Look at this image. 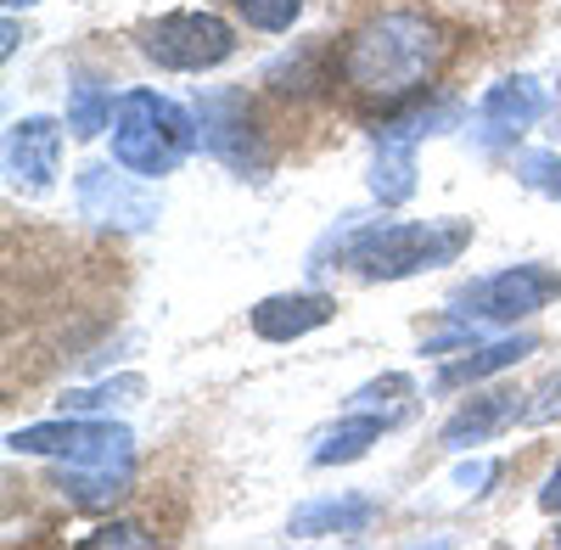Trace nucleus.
Wrapping results in <instances>:
<instances>
[{"label":"nucleus","instance_id":"obj_1","mask_svg":"<svg viewBox=\"0 0 561 550\" xmlns=\"http://www.w3.org/2000/svg\"><path fill=\"white\" fill-rule=\"evenodd\" d=\"M444 57H449V39L427 12H377L343 39L337 73L354 102L393 113L415 96H427Z\"/></svg>","mask_w":561,"mask_h":550},{"label":"nucleus","instance_id":"obj_2","mask_svg":"<svg viewBox=\"0 0 561 550\" xmlns=\"http://www.w3.org/2000/svg\"><path fill=\"white\" fill-rule=\"evenodd\" d=\"M472 248V219H388V225H354L337 242V264H348L365 282H410L455 264Z\"/></svg>","mask_w":561,"mask_h":550},{"label":"nucleus","instance_id":"obj_3","mask_svg":"<svg viewBox=\"0 0 561 550\" xmlns=\"http://www.w3.org/2000/svg\"><path fill=\"white\" fill-rule=\"evenodd\" d=\"M107 135H113V163H124L140 180L174 174L203 147L197 113H185L174 96H158V90H124V96L113 102Z\"/></svg>","mask_w":561,"mask_h":550},{"label":"nucleus","instance_id":"obj_4","mask_svg":"<svg viewBox=\"0 0 561 550\" xmlns=\"http://www.w3.org/2000/svg\"><path fill=\"white\" fill-rule=\"evenodd\" d=\"M135 45H140V57L169 68V73H208V68L230 62V51H237V28H230L219 12L185 7V12H163L152 23H140Z\"/></svg>","mask_w":561,"mask_h":550},{"label":"nucleus","instance_id":"obj_5","mask_svg":"<svg viewBox=\"0 0 561 550\" xmlns=\"http://www.w3.org/2000/svg\"><path fill=\"white\" fill-rule=\"evenodd\" d=\"M7 444L18 455H51V461L96 467V472H129L135 467V433L129 427H113V422H84V416L18 427Z\"/></svg>","mask_w":561,"mask_h":550},{"label":"nucleus","instance_id":"obj_6","mask_svg":"<svg viewBox=\"0 0 561 550\" xmlns=\"http://www.w3.org/2000/svg\"><path fill=\"white\" fill-rule=\"evenodd\" d=\"M197 135H203V152L219 158L225 169H237L248 180L270 174V141L253 118L248 90H230V84L203 90L197 96Z\"/></svg>","mask_w":561,"mask_h":550},{"label":"nucleus","instance_id":"obj_7","mask_svg":"<svg viewBox=\"0 0 561 550\" xmlns=\"http://www.w3.org/2000/svg\"><path fill=\"white\" fill-rule=\"evenodd\" d=\"M79 214L107 225V231H152L163 197L124 163H84L79 169Z\"/></svg>","mask_w":561,"mask_h":550},{"label":"nucleus","instance_id":"obj_8","mask_svg":"<svg viewBox=\"0 0 561 550\" xmlns=\"http://www.w3.org/2000/svg\"><path fill=\"white\" fill-rule=\"evenodd\" d=\"M556 298H561V270H550V264H511V270L489 275V282L466 287L455 303H466L460 314L494 320V326H517V320L539 314Z\"/></svg>","mask_w":561,"mask_h":550},{"label":"nucleus","instance_id":"obj_9","mask_svg":"<svg viewBox=\"0 0 561 550\" xmlns=\"http://www.w3.org/2000/svg\"><path fill=\"white\" fill-rule=\"evenodd\" d=\"M62 174V124L28 113L7 129V186L23 197H45Z\"/></svg>","mask_w":561,"mask_h":550},{"label":"nucleus","instance_id":"obj_10","mask_svg":"<svg viewBox=\"0 0 561 550\" xmlns=\"http://www.w3.org/2000/svg\"><path fill=\"white\" fill-rule=\"evenodd\" d=\"M539 113H545V90H539V79L517 73V79L489 84V96L478 102L472 118H478V135L494 147V141H517L523 129H534Z\"/></svg>","mask_w":561,"mask_h":550},{"label":"nucleus","instance_id":"obj_11","mask_svg":"<svg viewBox=\"0 0 561 550\" xmlns=\"http://www.w3.org/2000/svg\"><path fill=\"white\" fill-rule=\"evenodd\" d=\"M337 314V303L325 293H275V298H259L248 326L264 337V343H298L309 332H320L325 320Z\"/></svg>","mask_w":561,"mask_h":550},{"label":"nucleus","instance_id":"obj_12","mask_svg":"<svg viewBox=\"0 0 561 550\" xmlns=\"http://www.w3.org/2000/svg\"><path fill=\"white\" fill-rule=\"evenodd\" d=\"M528 416V393H483V399H466L455 416L444 422V433H438V444L444 449H472V444H489L494 433H505V427H517Z\"/></svg>","mask_w":561,"mask_h":550},{"label":"nucleus","instance_id":"obj_13","mask_svg":"<svg viewBox=\"0 0 561 550\" xmlns=\"http://www.w3.org/2000/svg\"><path fill=\"white\" fill-rule=\"evenodd\" d=\"M377 517H382V506L370 494H325V500H309V506L293 512L287 534L293 539H354Z\"/></svg>","mask_w":561,"mask_h":550},{"label":"nucleus","instance_id":"obj_14","mask_svg":"<svg viewBox=\"0 0 561 550\" xmlns=\"http://www.w3.org/2000/svg\"><path fill=\"white\" fill-rule=\"evenodd\" d=\"M382 433H388V416H377V410H348L337 427H325V433L314 438L309 461H314V467H348V461H359V455L377 444Z\"/></svg>","mask_w":561,"mask_h":550},{"label":"nucleus","instance_id":"obj_15","mask_svg":"<svg viewBox=\"0 0 561 550\" xmlns=\"http://www.w3.org/2000/svg\"><path fill=\"white\" fill-rule=\"evenodd\" d=\"M539 343L534 337H500V343H466L460 359H449L438 371V388H466V382H483L494 371H511L517 359H528Z\"/></svg>","mask_w":561,"mask_h":550},{"label":"nucleus","instance_id":"obj_16","mask_svg":"<svg viewBox=\"0 0 561 550\" xmlns=\"http://www.w3.org/2000/svg\"><path fill=\"white\" fill-rule=\"evenodd\" d=\"M370 197L382 208H399L415 197V147L410 141H377V163H370Z\"/></svg>","mask_w":561,"mask_h":550},{"label":"nucleus","instance_id":"obj_17","mask_svg":"<svg viewBox=\"0 0 561 550\" xmlns=\"http://www.w3.org/2000/svg\"><path fill=\"white\" fill-rule=\"evenodd\" d=\"M107 124H113V90L102 79L68 84V135L73 141H96Z\"/></svg>","mask_w":561,"mask_h":550},{"label":"nucleus","instance_id":"obj_18","mask_svg":"<svg viewBox=\"0 0 561 550\" xmlns=\"http://www.w3.org/2000/svg\"><path fill=\"white\" fill-rule=\"evenodd\" d=\"M410 404H415V382L399 377V371L354 388V399H348V410H377V416H388V427H399V422L410 416Z\"/></svg>","mask_w":561,"mask_h":550},{"label":"nucleus","instance_id":"obj_19","mask_svg":"<svg viewBox=\"0 0 561 550\" xmlns=\"http://www.w3.org/2000/svg\"><path fill=\"white\" fill-rule=\"evenodd\" d=\"M62 500H73V506H113V500L129 489V472H96V467H73L57 478Z\"/></svg>","mask_w":561,"mask_h":550},{"label":"nucleus","instance_id":"obj_20","mask_svg":"<svg viewBox=\"0 0 561 550\" xmlns=\"http://www.w3.org/2000/svg\"><path fill=\"white\" fill-rule=\"evenodd\" d=\"M230 7H237L248 28H264V34H287L304 18V0H230Z\"/></svg>","mask_w":561,"mask_h":550},{"label":"nucleus","instance_id":"obj_21","mask_svg":"<svg viewBox=\"0 0 561 550\" xmlns=\"http://www.w3.org/2000/svg\"><path fill=\"white\" fill-rule=\"evenodd\" d=\"M140 393H147V382L140 377H118V382H102V388H79V393H68L62 399V410H107V404H135Z\"/></svg>","mask_w":561,"mask_h":550},{"label":"nucleus","instance_id":"obj_22","mask_svg":"<svg viewBox=\"0 0 561 550\" xmlns=\"http://www.w3.org/2000/svg\"><path fill=\"white\" fill-rule=\"evenodd\" d=\"M517 180L528 192L561 203V152H517Z\"/></svg>","mask_w":561,"mask_h":550},{"label":"nucleus","instance_id":"obj_23","mask_svg":"<svg viewBox=\"0 0 561 550\" xmlns=\"http://www.w3.org/2000/svg\"><path fill=\"white\" fill-rule=\"evenodd\" d=\"M523 422H534V427L561 422V371H556V377H545V382L528 393V416H523Z\"/></svg>","mask_w":561,"mask_h":550},{"label":"nucleus","instance_id":"obj_24","mask_svg":"<svg viewBox=\"0 0 561 550\" xmlns=\"http://www.w3.org/2000/svg\"><path fill=\"white\" fill-rule=\"evenodd\" d=\"M84 545H90V550H96V545H152V539H147V534H140L135 523H113V528H102V534H90Z\"/></svg>","mask_w":561,"mask_h":550},{"label":"nucleus","instance_id":"obj_25","mask_svg":"<svg viewBox=\"0 0 561 550\" xmlns=\"http://www.w3.org/2000/svg\"><path fill=\"white\" fill-rule=\"evenodd\" d=\"M489 478H494V461H478V467H460V472H455V483H460V489H472V494H483Z\"/></svg>","mask_w":561,"mask_h":550},{"label":"nucleus","instance_id":"obj_26","mask_svg":"<svg viewBox=\"0 0 561 550\" xmlns=\"http://www.w3.org/2000/svg\"><path fill=\"white\" fill-rule=\"evenodd\" d=\"M539 506H545V512H561V467H556V472H550V483L539 489Z\"/></svg>","mask_w":561,"mask_h":550},{"label":"nucleus","instance_id":"obj_27","mask_svg":"<svg viewBox=\"0 0 561 550\" xmlns=\"http://www.w3.org/2000/svg\"><path fill=\"white\" fill-rule=\"evenodd\" d=\"M18 39H23V34H18V23L7 18V39H0V51H7V57H12V51H18Z\"/></svg>","mask_w":561,"mask_h":550},{"label":"nucleus","instance_id":"obj_28","mask_svg":"<svg viewBox=\"0 0 561 550\" xmlns=\"http://www.w3.org/2000/svg\"><path fill=\"white\" fill-rule=\"evenodd\" d=\"M18 7H39V0H7V12H18Z\"/></svg>","mask_w":561,"mask_h":550}]
</instances>
